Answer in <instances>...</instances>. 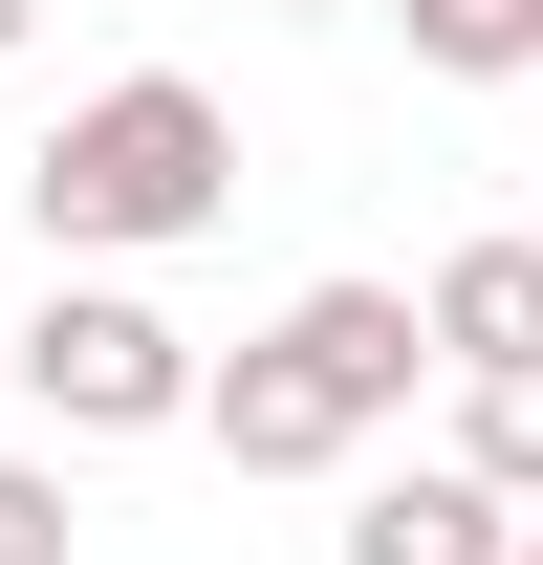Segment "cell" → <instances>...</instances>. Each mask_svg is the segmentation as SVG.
<instances>
[{
  "instance_id": "30bf717a",
  "label": "cell",
  "mask_w": 543,
  "mask_h": 565,
  "mask_svg": "<svg viewBox=\"0 0 543 565\" xmlns=\"http://www.w3.org/2000/svg\"><path fill=\"white\" fill-rule=\"evenodd\" d=\"M522 565H543V500H522Z\"/></svg>"
},
{
  "instance_id": "5b68a950",
  "label": "cell",
  "mask_w": 543,
  "mask_h": 565,
  "mask_svg": "<svg viewBox=\"0 0 543 565\" xmlns=\"http://www.w3.org/2000/svg\"><path fill=\"white\" fill-rule=\"evenodd\" d=\"M413 305H435V370H543V239H522V217H500V239H457Z\"/></svg>"
},
{
  "instance_id": "8992f818",
  "label": "cell",
  "mask_w": 543,
  "mask_h": 565,
  "mask_svg": "<svg viewBox=\"0 0 543 565\" xmlns=\"http://www.w3.org/2000/svg\"><path fill=\"white\" fill-rule=\"evenodd\" d=\"M392 22H413L435 87H522V66H543V0H392Z\"/></svg>"
},
{
  "instance_id": "277c9868",
  "label": "cell",
  "mask_w": 543,
  "mask_h": 565,
  "mask_svg": "<svg viewBox=\"0 0 543 565\" xmlns=\"http://www.w3.org/2000/svg\"><path fill=\"white\" fill-rule=\"evenodd\" d=\"M348 565H522V500L478 479V457H392V479L348 500Z\"/></svg>"
},
{
  "instance_id": "ba28073f",
  "label": "cell",
  "mask_w": 543,
  "mask_h": 565,
  "mask_svg": "<svg viewBox=\"0 0 543 565\" xmlns=\"http://www.w3.org/2000/svg\"><path fill=\"white\" fill-rule=\"evenodd\" d=\"M0 565H66V457H0Z\"/></svg>"
},
{
  "instance_id": "6da1fadb",
  "label": "cell",
  "mask_w": 543,
  "mask_h": 565,
  "mask_svg": "<svg viewBox=\"0 0 543 565\" xmlns=\"http://www.w3.org/2000/svg\"><path fill=\"white\" fill-rule=\"evenodd\" d=\"M413 370H435V305H413V282H305L283 327L217 349L196 435L239 457V479H348V457L413 414Z\"/></svg>"
},
{
  "instance_id": "3957f363",
  "label": "cell",
  "mask_w": 543,
  "mask_h": 565,
  "mask_svg": "<svg viewBox=\"0 0 543 565\" xmlns=\"http://www.w3.org/2000/svg\"><path fill=\"white\" fill-rule=\"evenodd\" d=\"M0 370H22V414H44V435H196V392H217V349L152 305V282H109V262L44 282Z\"/></svg>"
},
{
  "instance_id": "9c48e42d",
  "label": "cell",
  "mask_w": 543,
  "mask_h": 565,
  "mask_svg": "<svg viewBox=\"0 0 543 565\" xmlns=\"http://www.w3.org/2000/svg\"><path fill=\"white\" fill-rule=\"evenodd\" d=\"M22 22H44V0H0V44H22Z\"/></svg>"
},
{
  "instance_id": "52a82bcc",
  "label": "cell",
  "mask_w": 543,
  "mask_h": 565,
  "mask_svg": "<svg viewBox=\"0 0 543 565\" xmlns=\"http://www.w3.org/2000/svg\"><path fill=\"white\" fill-rule=\"evenodd\" d=\"M457 457L500 500H543V370H457Z\"/></svg>"
},
{
  "instance_id": "7a4b0ae2",
  "label": "cell",
  "mask_w": 543,
  "mask_h": 565,
  "mask_svg": "<svg viewBox=\"0 0 543 565\" xmlns=\"http://www.w3.org/2000/svg\"><path fill=\"white\" fill-rule=\"evenodd\" d=\"M239 196V109H217L196 66H131L87 87L66 131L22 152V217H44V262H174L196 217Z\"/></svg>"
}]
</instances>
